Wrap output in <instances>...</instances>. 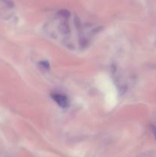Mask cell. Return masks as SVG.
I'll return each instance as SVG.
<instances>
[{"instance_id":"7a4b0ae2","label":"cell","mask_w":156,"mask_h":157,"mask_svg":"<svg viewBox=\"0 0 156 157\" xmlns=\"http://www.w3.org/2000/svg\"><path fill=\"white\" fill-rule=\"evenodd\" d=\"M151 132H152L153 135H154V138H155V140H156V126L151 125Z\"/></svg>"},{"instance_id":"3957f363","label":"cell","mask_w":156,"mask_h":157,"mask_svg":"<svg viewBox=\"0 0 156 157\" xmlns=\"http://www.w3.org/2000/svg\"><path fill=\"white\" fill-rule=\"evenodd\" d=\"M40 64H41V65H42V67H44V68L46 69L49 68V64L47 62V61H42V62H41Z\"/></svg>"},{"instance_id":"6da1fadb","label":"cell","mask_w":156,"mask_h":157,"mask_svg":"<svg viewBox=\"0 0 156 157\" xmlns=\"http://www.w3.org/2000/svg\"><path fill=\"white\" fill-rule=\"evenodd\" d=\"M52 98H53L54 101L58 104V106H60L62 108H66V107H68V100H67V97L64 96V95L61 94H58L55 93L51 95Z\"/></svg>"}]
</instances>
